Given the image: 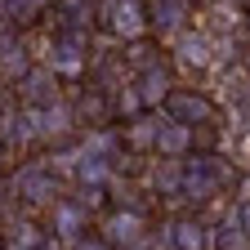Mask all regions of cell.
Here are the masks:
<instances>
[{"mask_svg":"<svg viewBox=\"0 0 250 250\" xmlns=\"http://www.w3.org/2000/svg\"><path fill=\"white\" fill-rule=\"evenodd\" d=\"M179 183H183V161H166L161 170L152 174L156 197H170V201H179Z\"/></svg>","mask_w":250,"mask_h":250,"instance_id":"20","label":"cell"},{"mask_svg":"<svg viewBox=\"0 0 250 250\" xmlns=\"http://www.w3.org/2000/svg\"><path fill=\"white\" fill-rule=\"evenodd\" d=\"M112 174H116V161H107V156H99V152L76 147V170H72V179H76L81 188H107Z\"/></svg>","mask_w":250,"mask_h":250,"instance_id":"14","label":"cell"},{"mask_svg":"<svg viewBox=\"0 0 250 250\" xmlns=\"http://www.w3.org/2000/svg\"><path fill=\"white\" fill-rule=\"evenodd\" d=\"M125 58H130L139 72L152 67V62H161V58H156V45H147V41H130V54H125Z\"/></svg>","mask_w":250,"mask_h":250,"instance_id":"22","label":"cell"},{"mask_svg":"<svg viewBox=\"0 0 250 250\" xmlns=\"http://www.w3.org/2000/svg\"><path fill=\"white\" fill-rule=\"evenodd\" d=\"M76 107L72 103H62V99H54L49 107H36V139H49V143H62L72 130H76Z\"/></svg>","mask_w":250,"mask_h":250,"instance_id":"9","label":"cell"},{"mask_svg":"<svg viewBox=\"0 0 250 250\" xmlns=\"http://www.w3.org/2000/svg\"><path fill=\"white\" fill-rule=\"evenodd\" d=\"M174 58L183 62V67H192V72H206L210 62H214V41H210V31H179L174 36Z\"/></svg>","mask_w":250,"mask_h":250,"instance_id":"11","label":"cell"},{"mask_svg":"<svg viewBox=\"0 0 250 250\" xmlns=\"http://www.w3.org/2000/svg\"><path fill=\"white\" fill-rule=\"evenodd\" d=\"M18 89H22V99H27L31 107H49V103L58 99V76L41 62V67H27V76L18 81Z\"/></svg>","mask_w":250,"mask_h":250,"instance_id":"15","label":"cell"},{"mask_svg":"<svg viewBox=\"0 0 250 250\" xmlns=\"http://www.w3.org/2000/svg\"><path fill=\"white\" fill-rule=\"evenodd\" d=\"M232 210H237V224H241V232L250 237V201H237Z\"/></svg>","mask_w":250,"mask_h":250,"instance_id":"24","label":"cell"},{"mask_svg":"<svg viewBox=\"0 0 250 250\" xmlns=\"http://www.w3.org/2000/svg\"><path fill=\"white\" fill-rule=\"evenodd\" d=\"M237 179V170L224 166V156H183V183H179V201L210 206L224 188Z\"/></svg>","mask_w":250,"mask_h":250,"instance_id":"1","label":"cell"},{"mask_svg":"<svg viewBox=\"0 0 250 250\" xmlns=\"http://www.w3.org/2000/svg\"><path fill=\"white\" fill-rule=\"evenodd\" d=\"M170 246L174 250H210V224L201 214L170 219Z\"/></svg>","mask_w":250,"mask_h":250,"instance_id":"13","label":"cell"},{"mask_svg":"<svg viewBox=\"0 0 250 250\" xmlns=\"http://www.w3.org/2000/svg\"><path fill=\"white\" fill-rule=\"evenodd\" d=\"M134 89H139L143 107H147V112H156V107H166L170 89H174V76H170L166 62H152V67H143V72L134 76Z\"/></svg>","mask_w":250,"mask_h":250,"instance_id":"12","label":"cell"},{"mask_svg":"<svg viewBox=\"0 0 250 250\" xmlns=\"http://www.w3.org/2000/svg\"><path fill=\"white\" fill-rule=\"evenodd\" d=\"M103 237H107L116 250H121V246H130V241H143V237H147V214L134 210V206L112 210V214L103 219Z\"/></svg>","mask_w":250,"mask_h":250,"instance_id":"8","label":"cell"},{"mask_svg":"<svg viewBox=\"0 0 250 250\" xmlns=\"http://www.w3.org/2000/svg\"><path fill=\"white\" fill-rule=\"evenodd\" d=\"M188 18H192V0H152L147 5V27L161 41H174L179 31H188Z\"/></svg>","mask_w":250,"mask_h":250,"instance_id":"7","label":"cell"},{"mask_svg":"<svg viewBox=\"0 0 250 250\" xmlns=\"http://www.w3.org/2000/svg\"><path fill=\"white\" fill-rule=\"evenodd\" d=\"M121 250H156V246H152V237H143V241H130V246H121Z\"/></svg>","mask_w":250,"mask_h":250,"instance_id":"25","label":"cell"},{"mask_svg":"<svg viewBox=\"0 0 250 250\" xmlns=\"http://www.w3.org/2000/svg\"><path fill=\"white\" fill-rule=\"evenodd\" d=\"M45 67L54 76H67V81L85 76V67H89V41H85L81 27H62L58 36L45 45Z\"/></svg>","mask_w":250,"mask_h":250,"instance_id":"2","label":"cell"},{"mask_svg":"<svg viewBox=\"0 0 250 250\" xmlns=\"http://www.w3.org/2000/svg\"><path fill=\"white\" fill-rule=\"evenodd\" d=\"M72 250H116V246H112V241H107L103 232H89V237H81V241H76Z\"/></svg>","mask_w":250,"mask_h":250,"instance_id":"23","label":"cell"},{"mask_svg":"<svg viewBox=\"0 0 250 250\" xmlns=\"http://www.w3.org/2000/svg\"><path fill=\"white\" fill-rule=\"evenodd\" d=\"M241 67H246V72H250V49H246V54H241Z\"/></svg>","mask_w":250,"mask_h":250,"instance_id":"27","label":"cell"},{"mask_svg":"<svg viewBox=\"0 0 250 250\" xmlns=\"http://www.w3.org/2000/svg\"><path fill=\"white\" fill-rule=\"evenodd\" d=\"M166 116L170 121H183V125H192V130H197V125H214V103L206 99V94L201 89H170V99H166Z\"/></svg>","mask_w":250,"mask_h":250,"instance_id":"5","label":"cell"},{"mask_svg":"<svg viewBox=\"0 0 250 250\" xmlns=\"http://www.w3.org/2000/svg\"><path fill=\"white\" fill-rule=\"evenodd\" d=\"M14 188H18V197H22L27 206H54V201H58V174H54L45 161H27V166L18 170Z\"/></svg>","mask_w":250,"mask_h":250,"instance_id":"4","label":"cell"},{"mask_svg":"<svg viewBox=\"0 0 250 250\" xmlns=\"http://www.w3.org/2000/svg\"><path fill=\"white\" fill-rule=\"evenodd\" d=\"M210 18H214V36H228L232 27H241V5L237 0H210Z\"/></svg>","mask_w":250,"mask_h":250,"instance_id":"21","label":"cell"},{"mask_svg":"<svg viewBox=\"0 0 250 250\" xmlns=\"http://www.w3.org/2000/svg\"><path fill=\"white\" fill-rule=\"evenodd\" d=\"M5 156H9V143L0 139V170H5Z\"/></svg>","mask_w":250,"mask_h":250,"instance_id":"26","label":"cell"},{"mask_svg":"<svg viewBox=\"0 0 250 250\" xmlns=\"http://www.w3.org/2000/svg\"><path fill=\"white\" fill-rule=\"evenodd\" d=\"M192 147H197V130H192V125L161 116V130H156V147L152 152H161V161H183Z\"/></svg>","mask_w":250,"mask_h":250,"instance_id":"10","label":"cell"},{"mask_svg":"<svg viewBox=\"0 0 250 250\" xmlns=\"http://www.w3.org/2000/svg\"><path fill=\"white\" fill-rule=\"evenodd\" d=\"M49 232L62 241V246H76L81 237H89V210L72 197H58L54 201V219H49Z\"/></svg>","mask_w":250,"mask_h":250,"instance_id":"6","label":"cell"},{"mask_svg":"<svg viewBox=\"0 0 250 250\" xmlns=\"http://www.w3.org/2000/svg\"><path fill=\"white\" fill-rule=\"evenodd\" d=\"M99 22L121 41H143L147 31V9L139 0H99Z\"/></svg>","mask_w":250,"mask_h":250,"instance_id":"3","label":"cell"},{"mask_svg":"<svg viewBox=\"0 0 250 250\" xmlns=\"http://www.w3.org/2000/svg\"><path fill=\"white\" fill-rule=\"evenodd\" d=\"M54 9H58L62 27H81V31H85L89 14H99V5H94V0H54Z\"/></svg>","mask_w":250,"mask_h":250,"instance_id":"18","label":"cell"},{"mask_svg":"<svg viewBox=\"0 0 250 250\" xmlns=\"http://www.w3.org/2000/svg\"><path fill=\"white\" fill-rule=\"evenodd\" d=\"M0 250H9V246H5V241H0Z\"/></svg>","mask_w":250,"mask_h":250,"instance_id":"28","label":"cell"},{"mask_svg":"<svg viewBox=\"0 0 250 250\" xmlns=\"http://www.w3.org/2000/svg\"><path fill=\"white\" fill-rule=\"evenodd\" d=\"M156 130H161V116H152V112H139L134 121H125V130H121V143L130 147V152H152V147H156Z\"/></svg>","mask_w":250,"mask_h":250,"instance_id":"16","label":"cell"},{"mask_svg":"<svg viewBox=\"0 0 250 250\" xmlns=\"http://www.w3.org/2000/svg\"><path fill=\"white\" fill-rule=\"evenodd\" d=\"M210 250H250V237L237 224V210H228L219 224L210 228Z\"/></svg>","mask_w":250,"mask_h":250,"instance_id":"17","label":"cell"},{"mask_svg":"<svg viewBox=\"0 0 250 250\" xmlns=\"http://www.w3.org/2000/svg\"><path fill=\"white\" fill-rule=\"evenodd\" d=\"M112 112H116L121 121H134L139 112H147L143 99H139V89H134V81H125L121 89H112Z\"/></svg>","mask_w":250,"mask_h":250,"instance_id":"19","label":"cell"}]
</instances>
